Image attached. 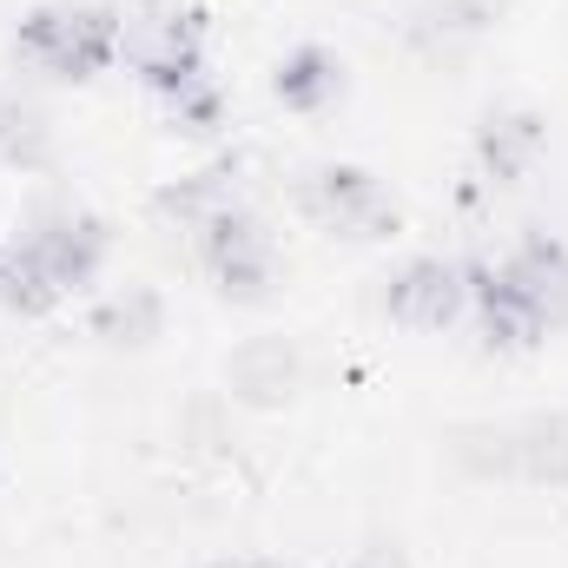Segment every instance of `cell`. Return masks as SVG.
<instances>
[{"label": "cell", "mask_w": 568, "mask_h": 568, "mask_svg": "<svg viewBox=\"0 0 568 568\" xmlns=\"http://www.w3.org/2000/svg\"><path fill=\"white\" fill-rule=\"evenodd\" d=\"M100 225L93 219H80V212H47L27 239H20V252H27V265H33V278L47 284V297H60V291H73V284L93 278V265H100Z\"/></svg>", "instance_id": "cell-1"}, {"label": "cell", "mask_w": 568, "mask_h": 568, "mask_svg": "<svg viewBox=\"0 0 568 568\" xmlns=\"http://www.w3.org/2000/svg\"><path fill=\"white\" fill-rule=\"evenodd\" d=\"M113 40H120V27L93 7H53V13L27 20V53L53 73H93L113 53Z\"/></svg>", "instance_id": "cell-2"}, {"label": "cell", "mask_w": 568, "mask_h": 568, "mask_svg": "<svg viewBox=\"0 0 568 568\" xmlns=\"http://www.w3.org/2000/svg\"><path fill=\"white\" fill-rule=\"evenodd\" d=\"M483 284L503 291V297H516L542 331L568 317V252L549 245V239H529L516 258H503V272H489Z\"/></svg>", "instance_id": "cell-3"}, {"label": "cell", "mask_w": 568, "mask_h": 568, "mask_svg": "<svg viewBox=\"0 0 568 568\" xmlns=\"http://www.w3.org/2000/svg\"><path fill=\"white\" fill-rule=\"evenodd\" d=\"M463 297H469V284L456 265H443V258H417L404 278L390 284V311L410 324V331H443V324H456L463 317Z\"/></svg>", "instance_id": "cell-4"}, {"label": "cell", "mask_w": 568, "mask_h": 568, "mask_svg": "<svg viewBox=\"0 0 568 568\" xmlns=\"http://www.w3.org/2000/svg\"><path fill=\"white\" fill-rule=\"evenodd\" d=\"M297 377H304V357L291 337H245L225 364V384L245 404H284L297 390Z\"/></svg>", "instance_id": "cell-5"}, {"label": "cell", "mask_w": 568, "mask_h": 568, "mask_svg": "<svg viewBox=\"0 0 568 568\" xmlns=\"http://www.w3.org/2000/svg\"><path fill=\"white\" fill-rule=\"evenodd\" d=\"M205 245H212V272L225 278V291H239V297L265 291V278H272V239H265L252 219L225 212V219L205 232Z\"/></svg>", "instance_id": "cell-6"}, {"label": "cell", "mask_w": 568, "mask_h": 568, "mask_svg": "<svg viewBox=\"0 0 568 568\" xmlns=\"http://www.w3.org/2000/svg\"><path fill=\"white\" fill-rule=\"evenodd\" d=\"M311 212H317L324 225H337V232H357V239L384 232V219H390L384 192H377L364 172H324V179L311 185Z\"/></svg>", "instance_id": "cell-7"}, {"label": "cell", "mask_w": 568, "mask_h": 568, "mask_svg": "<svg viewBox=\"0 0 568 568\" xmlns=\"http://www.w3.org/2000/svg\"><path fill=\"white\" fill-rule=\"evenodd\" d=\"M516 476L568 489V417H529V424H516Z\"/></svg>", "instance_id": "cell-8"}, {"label": "cell", "mask_w": 568, "mask_h": 568, "mask_svg": "<svg viewBox=\"0 0 568 568\" xmlns=\"http://www.w3.org/2000/svg\"><path fill=\"white\" fill-rule=\"evenodd\" d=\"M165 212H172L179 225H199V232H212V225L232 212V172H199V179L172 185V192H165Z\"/></svg>", "instance_id": "cell-9"}, {"label": "cell", "mask_w": 568, "mask_h": 568, "mask_svg": "<svg viewBox=\"0 0 568 568\" xmlns=\"http://www.w3.org/2000/svg\"><path fill=\"white\" fill-rule=\"evenodd\" d=\"M100 331H106V337H120V344H145V337L159 331V297H152L145 284L113 291V297L100 304Z\"/></svg>", "instance_id": "cell-10"}, {"label": "cell", "mask_w": 568, "mask_h": 568, "mask_svg": "<svg viewBox=\"0 0 568 568\" xmlns=\"http://www.w3.org/2000/svg\"><path fill=\"white\" fill-rule=\"evenodd\" d=\"M456 456L476 469V476H516V424H469Z\"/></svg>", "instance_id": "cell-11"}, {"label": "cell", "mask_w": 568, "mask_h": 568, "mask_svg": "<svg viewBox=\"0 0 568 568\" xmlns=\"http://www.w3.org/2000/svg\"><path fill=\"white\" fill-rule=\"evenodd\" d=\"M542 145L536 133V120H489V133H483V159L503 172V179H516L523 165H529V152Z\"/></svg>", "instance_id": "cell-12"}, {"label": "cell", "mask_w": 568, "mask_h": 568, "mask_svg": "<svg viewBox=\"0 0 568 568\" xmlns=\"http://www.w3.org/2000/svg\"><path fill=\"white\" fill-rule=\"evenodd\" d=\"M278 87H284V100L317 106V100H331V93H337V67H331V53H297V60L278 73Z\"/></svg>", "instance_id": "cell-13"}, {"label": "cell", "mask_w": 568, "mask_h": 568, "mask_svg": "<svg viewBox=\"0 0 568 568\" xmlns=\"http://www.w3.org/2000/svg\"><path fill=\"white\" fill-rule=\"evenodd\" d=\"M0 145H7L13 159H33V152L47 145V120H40L33 106H20V100H0Z\"/></svg>", "instance_id": "cell-14"}, {"label": "cell", "mask_w": 568, "mask_h": 568, "mask_svg": "<svg viewBox=\"0 0 568 568\" xmlns=\"http://www.w3.org/2000/svg\"><path fill=\"white\" fill-rule=\"evenodd\" d=\"M351 568H404V556L377 542V549H364V556H357V562H351Z\"/></svg>", "instance_id": "cell-15"}]
</instances>
